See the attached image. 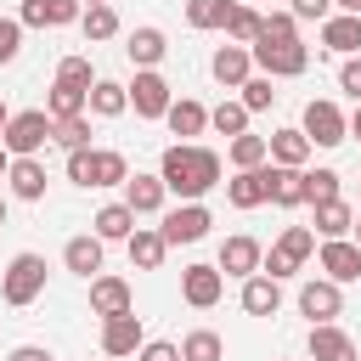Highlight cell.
<instances>
[{"instance_id":"7dc6e473","label":"cell","mask_w":361,"mask_h":361,"mask_svg":"<svg viewBox=\"0 0 361 361\" xmlns=\"http://www.w3.org/2000/svg\"><path fill=\"white\" fill-rule=\"evenodd\" d=\"M288 11H293L299 23H327V17H333V0H288Z\"/></svg>"},{"instance_id":"f6af8a7d","label":"cell","mask_w":361,"mask_h":361,"mask_svg":"<svg viewBox=\"0 0 361 361\" xmlns=\"http://www.w3.org/2000/svg\"><path fill=\"white\" fill-rule=\"evenodd\" d=\"M338 90H344V96H350V102H361V51H355V56H344V62H338Z\"/></svg>"},{"instance_id":"30bf717a","label":"cell","mask_w":361,"mask_h":361,"mask_svg":"<svg viewBox=\"0 0 361 361\" xmlns=\"http://www.w3.org/2000/svg\"><path fill=\"white\" fill-rule=\"evenodd\" d=\"M209 226H214V214H209L203 203H180V209H169V214H164V226H158V231H164V243H169V248H180V243H203V237H209Z\"/></svg>"},{"instance_id":"b9f144b4","label":"cell","mask_w":361,"mask_h":361,"mask_svg":"<svg viewBox=\"0 0 361 361\" xmlns=\"http://www.w3.org/2000/svg\"><path fill=\"white\" fill-rule=\"evenodd\" d=\"M254 39H299V17L293 11H259V34Z\"/></svg>"},{"instance_id":"f546056e","label":"cell","mask_w":361,"mask_h":361,"mask_svg":"<svg viewBox=\"0 0 361 361\" xmlns=\"http://www.w3.org/2000/svg\"><path fill=\"white\" fill-rule=\"evenodd\" d=\"M220 186H226V203H231V209H259V203H265V164H259V169H237V175L220 180Z\"/></svg>"},{"instance_id":"277c9868","label":"cell","mask_w":361,"mask_h":361,"mask_svg":"<svg viewBox=\"0 0 361 361\" xmlns=\"http://www.w3.org/2000/svg\"><path fill=\"white\" fill-rule=\"evenodd\" d=\"M45 141H51V113H45V107L11 113V118H6V130H0V147H6L11 158H39V152H45Z\"/></svg>"},{"instance_id":"83f0119b","label":"cell","mask_w":361,"mask_h":361,"mask_svg":"<svg viewBox=\"0 0 361 361\" xmlns=\"http://www.w3.org/2000/svg\"><path fill=\"white\" fill-rule=\"evenodd\" d=\"M85 113L90 118H118V113H130V90L118 79H96L90 96H85Z\"/></svg>"},{"instance_id":"f907efd6","label":"cell","mask_w":361,"mask_h":361,"mask_svg":"<svg viewBox=\"0 0 361 361\" xmlns=\"http://www.w3.org/2000/svg\"><path fill=\"white\" fill-rule=\"evenodd\" d=\"M350 141H361V102H355V113H350Z\"/></svg>"},{"instance_id":"5bb4252c","label":"cell","mask_w":361,"mask_h":361,"mask_svg":"<svg viewBox=\"0 0 361 361\" xmlns=\"http://www.w3.org/2000/svg\"><path fill=\"white\" fill-rule=\"evenodd\" d=\"M220 293H226L220 265H186V271H180V299H186L192 310H214Z\"/></svg>"},{"instance_id":"11a10c76","label":"cell","mask_w":361,"mask_h":361,"mask_svg":"<svg viewBox=\"0 0 361 361\" xmlns=\"http://www.w3.org/2000/svg\"><path fill=\"white\" fill-rule=\"evenodd\" d=\"M350 231H355V243H361V214H355V226H350Z\"/></svg>"},{"instance_id":"d6a6232c","label":"cell","mask_w":361,"mask_h":361,"mask_svg":"<svg viewBox=\"0 0 361 361\" xmlns=\"http://www.w3.org/2000/svg\"><path fill=\"white\" fill-rule=\"evenodd\" d=\"M316 209V237H350V226H355V209L344 203V197H327V203H310Z\"/></svg>"},{"instance_id":"6f0895ef","label":"cell","mask_w":361,"mask_h":361,"mask_svg":"<svg viewBox=\"0 0 361 361\" xmlns=\"http://www.w3.org/2000/svg\"><path fill=\"white\" fill-rule=\"evenodd\" d=\"M79 6H102V0H79Z\"/></svg>"},{"instance_id":"9f6ffc18","label":"cell","mask_w":361,"mask_h":361,"mask_svg":"<svg viewBox=\"0 0 361 361\" xmlns=\"http://www.w3.org/2000/svg\"><path fill=\"white\" fill-rule=\"evenodd\" d=\"M0 226H6V197H0Z\"/></svg>"},{"instance_id":"7bdbcfd3","label":"cell","mask_w":361,"mask_h":361,"mask_svg":"<svg viewBox=\"0 0 361 361\" xmlns=\"http://www.w3.org/2000/svg\"><path fill=\"white\" fill-rule=\"evenodd\" d=\"M45 113H51V118H73V113H85V90L51 85V96H45Z\"/></svg>"},{"instance_id":"e0dca14e","label":"cell","mask_w":361,"mask_h":361,"mask_svg":"<svg viewBox=\"0 0 361 361\" xmlns=\"http://www.w3.org/2000/svg\"><path fill=\"white\" fill-rule=\"evenodd\" d=\"M265 203L299 209V203H305V169H288V164H271V158H265Z\"/></svg>"},{"instance_id":"8d00e7d4","label":"cell","mask_w":361,"mask_h":361,"mask_svg":"<svg viewBox=\"0 0 361 361\" xmlns=\"http://www.w3.org/2000/svg\"><path fill=\"white\" fill-rule=\"evenodd\" d=\"M51 141H56L62 152H73V147H90V113H73V118H51Z\"/></svg>"},{"instance_id":"4316f807","label":"cell","mask_w":361,"mask_h":361,"mask_svg":"<svg viewBox=\"0 0 361 361\" xmlns=\"http://www.w3.org/2000/svg\"><path fill=\"white\" fill-rule=\"evenodd\" d=\"M164 197H169V186H164L158 175H130V180H124V203L135 209V220H141V214H164Z\"/></svg>"},{"instance_id":"74e56055","label":"cell","mask_w":361,"mask_h":361,"mask_svg":"<svg viewBox=\"0 0 361 361\" xmlns=\"http://www.w3.org/2000/svg\"><path fill=\"white\" fill-rule=\"evenodd\" d=\"M226 11H231V0H186V28H197V34L226 28Z\"/></svg>"},{"instance_id":"60d3db41","label":"cell","mask_w":361,"mask_h":361,"mask_svg":"<svg viewBox=\"0 0 361 361\" xmlns=\"http://www.w3.org/2000/svg\"><path fill=\"white\" fill-rule=\"evenodd\" d=\"M209 130H220L226 141L243 135V130H248V107H243V102H220V107H209Z\"/></svg>"},{"instance_id":"ac0fdd59","label":"cell","mask_w":361,"mask_h":361,"mask_svg":"<svg viewBox=\"0 0 361 361\" xmlns=\"http://www.w3.org/2000/svg\"><path fill=\"white\" fill-rule=\"evenodd\" d=\"M79 0H23V11H17V23L23 28H68V23H79Z\"/></svg>"},{"instance_id":"cb8c5ba5","label":"cell","mask_w":361,"mask_h":361,"mask_svg":"<svg viewBox=\"0 0 361 361\" xmlns=\"http://www.w3.org/2000/svg\"><path fill=\"white\" fill-rule=\"evenodd\" d=\"M209 73H214L226 90H237V85L254 73V56H248V45H231V39H226V45L209 56Z\"/></svg>"},{"instance_id":"f5cc1de1","label":"cell","mask_w":361,"mask_h":361,"mask_svg":"<svg viewBox=\"0 0 361 361\" xmlns=\"http://www.w3.org/2000/svg\"><path fill=\"white\" fill-rule=\"evenodd\" d=\"M6 164H11V152H6V147H0V180H6Z\"/></svg>"},{"instance_id":"d4e9b609","label":"cell","mask_w":361,"mask_h":361,"mask_svg":"<svg viewBox=\"0 0 361 361\" xmlns=\"http://www.w3.org/2000/svg\"><path fill=\"white\" fill-rule=\"evenodd\" d=\"M310 152H316V147L305 141V130H271V135H265V158H271V164L305 169V164H310Z\"/></svg>"},{"instance_id":"7c38bea8","label":"cell","mask_w":361,"mask_h":361,"mask_svg":"<svg viewBox=\"0 0 361 361\" xmlns=\"http://www.w3.org/2000/svg\"><path fill=\"white\" fill-rule=\"evenodd\" d=\"M147 344V327H141V316L135 310H124V316H107L102 322V355L107 361H124V355H135Z\"/></svg>"},{"instance_id":"816d5d0a","label":"cell","mask_w":361,"mask_h":361,"mask_svg":"<svg viewBox=\"0 0 361 361\" xmlns=\"http://www.w3.org/2000/svg\"><path fill=\"white\" fill-rule=\"evenodd\" d=\"M333 11H355L361 17V0H333Z\"/></svg>"},{"instance_id":"ba28073f","label":"cell","mask_w":361,"mask_h":361,"mask_svg":"<svg viewBox=\"0 0 361 361\" xmlns=\"http://www.w3.org/2000/svg\"><path fill=\"white\" fill-rule=\"evenodd\" d=\"M124 90H130V107H135V118H164V113H169V102H175L169 79H164L158 68H135V79H130Z\"/></svg>"},{"instance_id":"4dcf8cb0","label":"cell","mask_w":361,"mask_h":361,"mask_svg":"<svg viewBox=\"0 0 361 361\" xmlns=\"http://www.w3.org/2000/svg\"><path fill=\"white\" fill-rule=\"evenodd\" d=\"M90 231H96L102 243H124V237L135 231V209H130L124 197H118V203H102L96 220H90Z\"/></svg>"},{"instance_id":"8992f818","label":"cell","mask_w":361,"mask_h":361,"mask_svg":"<svg viewBox=\"0 0 361 361\" xmlns=\"http://www.w3.org/2000/svg\"><path fill=\"white\" fill-rule=\"evenodd\" d=\"M45 293V259L39 254H11V265L0 271V299L11 305V310H23V305H34Z\"/></svg>"},{"instance_id":"9a60e30c","label":"cell","mask_w":361,"mask_h":361,"mask_svg":"<svg viewBox=\"0 0 361 361\" xmlns=\"http://www.w3.org/2000/svg\"><path fill=\"white\" fill-rule=\"evenodd\" d=\"M124 310H135V293H130V282L124 276H107V271H96L90 276V316H124Z\"/></svg>"},{"instance_id":"603a6c76","label":"cell","mask_w":361,"mask_h":361,"mask_svg":"<svg viewBox=\"0 0 361 361\" xmlns=\"http://www.w3.org/2000/svg\"><path fill=\"white\" fill-rule=\"evenodd\" d=\"M164 51H169V39H164V28H152V23H141V28L124 34V56H130L135 68H158Z\"/></svg>"},{"instance_id":"4fadbf2b","label":"cell","mask_w":361,"mask_h":361,"mask_svg":"<svg viewBox=\"0 0 361 361\" xmlns=\"http://www.w3.org/2000/svg\"><path fill=\"white\" fill-rule=\"evenodd\" d=\"M305 361H361V350L338 322H316L305 338Z\"/></svg>"},{"instance_id":"ee69618b","label":"cell","mask_w":361,"mask_h":361,"mask_svg":"<svg viewBox=\"0 0 361 361\" xmlns=\"http://www.w3.org/2000/svg\"><path fill=\"white\" fill-rule=\"evenodd\" d=\"M338 197V169H305V203Z\"/></svg>"},{"instance_id":"836d02e7","label":"cell","mask_w":361,"mask_h":361,"mask_svg":"<svg viewBox=\"0 0 361 361\" xmlns=\"http://www.w3.org/2000/svg\"><path fill=\"white\" fill-rule=\"evenodd\" d=\"M175 350H180V361H226V344H220L214 327H192Z\"/></svg>"},{"instance_id":"d6986e66","label":"cell","mask_w":361,"mask_h":361,"mask_svg":"<svg viewBox=\"0 0 361 361\" xmlns=\"http://www.w3.org/2000/svg\"><path fill=\"white\" fill-rule=\"evenodd\" d=\"M6 192L23 197V203H39L45 197V164L39 158H11L6 164Z\"/></svg>"},{"instance_id":"6da1fadb","label":"cell","mask_w":361,"mask_h":361,"mask_svg":"<svg viewBox=\"0 0 361 361\" xmlns=\"http://www.w3.org/2000/svg\"><path fill=\"white\" fill-rule=\"evenodd\" d=\"M158 180H164L180 203H203V197L220 186V152H214V147H197V141H175V147H164V158H158Z\"/></svg>"},{"instance_id":"c3c4849f","label":"cell","mask_w":361,"mask_h":361,"mask_svg":"<svg viewBox=\"0 0 361 361\" xmlns=\"http://www.w3.org/2000/svg\"><path fill=\"white\" fill-rule=\"evenodd\" d=\"M135 361H180V350H175V344H164V338H147V344L135 350Z\"/></svg>"},{"instance_id":"ffe728a7","label":"cell","mask_w":361,"mask_h":361,"mask_svg":"<svg viewBox=\"0 0 361 361\" xmlns=\"http://www.w3.org/2000/svg\"><path fill=\"white\" fill-rule=\"evenodd\" d=\"M102 248H107V243H102L96 231H79V237H68V243H62V265H68L73 276H85V282H90V276L102 271Z\"/></svg>"},{"instance_id":"bcb514c9","label":"cell","mask_w":361,"mask_h":361,"mask_svg":"<svg viewBox=\"0 0 361 361\" xmlns=\"http://www.w3.org/2000/svg\"><path fill=\"white\" fill-rule=\"evenodd\" d=\"M17 51H23V23L0 17V62H17Z\"/></svg>"},{"instance_id":"ab89813d","label":"cell","mask_w":361,"mask_h":361,"mask_svg":"<svg viewBox=\"0 0 361 361\" xmlns=\"http://www.w3.org/2000/svg\"><path fill=\"white\" fill-rule=\"evenodd\" d=\"M51 85H68V90H85V96H90V85H96V73H90V56H62Z\"/></svg>"},{"instance_id":"5b68a950","label":"cell","mask_w":361,"mask_h":361,"mask_svg":"<svg viewBox=\"0 0 361 361\" xmlns=\"http://www.w3.org/2000/svg\"><path fill=\"white\" fill-rule=\"evenodd\" d=\"M310 254H316V231H310V226H282V237L271 243V254L259 259V271L276 276V282H288Z\"/></svg>"},{"instance_id":"680465c9","label":"cell","mask_w":361,"mask_h":361,"mask_svg":"<svg viewBox=\"0 0 361 361\" xmlns=\"http://www.w3.org/2000/svg\"><path fill=\"white\" fill-rule=\"evenodd\" d=\"M102 361H107V355H102Z\"/></svg>"},{"instance_id":"44dd1931","label":"cell","mask_w":361,"mask_h":361,"mask_svg":"<svg viewBox=\"0 0 361 361\" xmlns=\"http://www.w3.org/2000/svg\"><path fill=\"white\" fill-rule=\"evenodd\" d=\"M243 310L248 316H276L282 310V282L276 276H265V271H254V276H243Z\"/></svg>"},{"instance_id":"8fae6325","label":"cell","mask_w":361,"mask_h":361,"mask_svg":"<svg viewBox=\"0 0 361 361\" xmlns=\"http://www.w3.org/2000/svg\"><path fill=\"white\" fill-rule=\"evenodd\" d=\"M299 316H310V327H316V322H338V316H344V288L327 282V276H310V282L299 288Z\"/></svg>"},{"instance_id":"7402d4cb","label":"cell","mask_w":361,"mask_h":361,"mask_svg":"<svg viewBox=\"0 0 361 361\" xmlns=\"http://www.w3.org/2000/svg\"><path fill=\"white\" fill-rule=\"evenodd\" d=\"M322 51L355 56V51H361V17H355V11H333V17L322 23Z\"/></svg>"},{"instance_id":"681fc988","label":"cell","mask_w":361,"mask_h":361,"mask_svg":"<svg viewBox=\"0 0 361 361\" xmlns=\"http://www.w3.org/2000/svg\"><path fill=\"white\" fill-rule=\"evenodd\" d=\"M6 361H51V350H45V344H17Z\"/></svg>"},{"instance_id":"52a82bcc","label":"cell","mask_w":361,"mask_h":361,"mask_svg":"<svg viewBox=\"0 0 361 361\" xmlns=\"http://www.w3.org/2000/svg\"><path fill=\"white\" fill-rule=\"evenodd\" d=\"M299 130H305V141H310V147H327V152L350 141V118H344V113H338V102H327V96H322V102H316V96L305 102Z\"/></svg>"},{"instance_id":"484cf974","label":"cell","mask_w":361,"mask_h":361,"mask_svg":"<svg viewBox=\"0 0 361 361\" xmlns=\"http://www.w3.org/2000/svg\"><path fill=\"white\" fill-rule=\"evenodd\" d=\"M124 248H130V265H135V271H158L164 254H169V243H164L158 226H135V231L124 237Z\"/></svg>"},{"instance_id":"d590c367","label":"cell","mask_w":361,"mask_h":361,"mask_svg":"<svg viewBox=\"0 0 361 361\" xmlns=\"http://www.w3.org/2000/svg\"><path fill=\"white\" fill-rule=\"evenodd\" d=\"M254 34H259V11L243 6V0H231V11H226V39H231V45H254Z\"/></svg>"},{"instance_id":"f1b7e54d","label":"cell","mask_w":361,"mask_h":361,"mask_svg":"<svg viewBox=\"0 0 361 361\" xmlns=\"http://www.w3.org/2000/svg\"><path fill=\"white\" fill-rule=\"evenodd\" d=\"M164 124H169V135L192 141V135H203V130H209V107H203V102H192V96H180V102H169Z\"/></svg>"},{"instance_id":"3957f363","label":"cell","mask_w":361,"mask_h":361,"mask_svg":"<svg viewBox=\"0 0 361 361\" xmlns=\"http://www.w3.org/2000/svg\"><path fill=\"white\" fill-rule=\"evenodd\" d=\"M248 56H254V73H271V79H299L310 68V45L305 39H254Z\"/></svg>"},{"instance_id":"9c48e42d","label":"cell","mask_w":361,"mask_h":361,"mask_svg":"<svg viewBox=\"0 0 361 361\" xmlns=\"http://www.w3.org/2000/svg\"><path fill=\"white\" fill-rule=\"evenodd\" d=\"M316 265H322V276L327 282H361V243L355 237H322V254H316Z\"/></svg>"},{"instance_id":"7a4b0ae2","label":"cell","mask_w":361,"mask_h":361,"mask_svg":"<svg viewBox=\"0 0 361 361\" xmlns=\"http://www.w3.org/2000/svg\"><path fill=\"white\" fill-rule=\"evenodd\" d=\"M68 180L85 186V192L124 186V180H130V158L113 152V147H73V152H68Z\"/></svg>"},{"instance_id":"2e32d148","label":"cell","mask_w":361,"mask_h":361,"mask_svg":"<svg viewBox=\"0 0 361 361\" xmlns=\"http://www.w3.org/2000/svg\"><path fill=\"white\" fill-rule=\"evenodd\" d=\"M259 259H265V248H259L248 231H237V237L220 243V259H214V265H220V276H237V282H243V276L259 271Z\"/></svg>"},{"instance_id":"e575fe53","label":"cell","mask_w":361,"mask_h":361,"mask_svg":"<svg viewBox=\"0 0 361 361\" xmlns=\"http://www.w3.org/2000/svg\"><path fill=\"white\" fill-rule=\"evenodd\" d=\"M226 158H231V169H259L265 164V135H254V130L231 135L226 141Z\"/></svg>"},{"instance_id":"1f68e13d","label":"cell","mask_w":361,"mask_h":361,"mask_svg":"<svg viewBox=\"0 0 361 361\" xmlns=\"http://www.w3.org/2000/svg\"><path fill=\"white\" fill-rule=\"evenodd\" d=\"M79 34H85L90 45H107V39H118V11H113V0H102V6H85V11H79Z\"/></svg>"},{"instance_id":"db71d44e","label":"cell","mask_w":361,"mask_h":361,"mask_svg":"<svg viewBox=\"0 0 361 361\" xmlns=\"http://www.w3.org/2000/svg\"><path fill=\"white\" fill-rule=\"evenodd\" d=\"M6 118H11V107H6V102H0V130H6Z\"/></svg>"},{"instance_id":"f35d334b","label":"cell","mask_w":361,"mask_h":361,"mask_svg":"<svg viewBox=\"0 0 361 361\" xmlns=\"http://www.w3.org/2000/svg\"><path fill=\"white\" fill-rule=\"evenodd\" d=\"M237 90H243V96H237V102H243V107H248V113H265V107H271V102H276V79H271V73H248V79H243V85H237Z\"/></svg>"}]
</instances>
